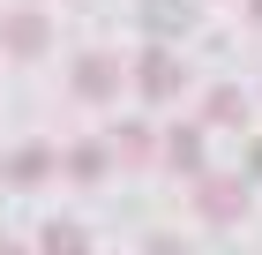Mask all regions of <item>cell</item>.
Here are the masks:
<instances>
[{
	"label": "cell",
	"mask_w": 262,
	"mask_h": 255,
	"mask_svg": "<svg viewBox=\"0 0 262 255\" xmlns=\"http://www.w3.org/2000/svg\"><path fill=\"white\" fill-rule=\"evenodd\" d=\"M180 83H187V68L165 53V45H150V53L135 60V90H142V98H172Z\"/></svg>",
	"instance_id": "cell-2"
},
{
	"label": "cell",
	"mask_w": 262,
	"mask_h": 255,
	"mask_svg": "<svg viewBox=\"0 0 262 255\" xmlns=\"http://www.w3.org/2000/svg\"><path fill=\"white\" fill-rule=\"evenodd\" d=\"M247 180H262V143H255V150H247Z\"/></svg>",
	"instance_id": "cell-13"
},
{
	"label": "cell",
	"mask_w": 262,
	"mask_h": 255,
	"mask_svg": "<svg viewBox=\"0 0 262 255\" xmlns=\"http://www.w3.org/2000/svg\"><path fill=\"white\" fill-rule=\"evenodd\" d=\"M0 45L23 53V60H38V53H45V15H23V8H15V15L0 23Z\"/></svg>",
	"instance_id": "cell-4"
},
{
	"label": "cell",
	"mask_w": 262,
	"mask_h": 255,
	"mask_svg": "<svg viewBox=\"0 0 262 255\" xmlns=\"http://www.w3.org/2000/svg\"><path fill=\"white\" fill-rule=\"evenodd\" d=\"M105 165H113V143H75L68 150V180H98Z\"/></svg>",
	"instance_id": "cell-9"
},
{
	"label": "cell",
	"mask_w": 262,
	"mask_h": 255,
	"mask_svg": "<svg viewBox=\"0 0 262 255\" xmlns=\"http://www.w3.org/2000/svg\"><path fill=\"white\" fill-rule=\"evenodd\" d=\"M202 120H210V128H240V120H247V98L232 90V83H217V90L202 98Z\"/></svg>",
	"instance_id": "cell-6"
},
{
	"label": "cell",
	"mask_w": 262,
	"mask_h": 255,
	"mask_svg": "<svg viewBox=\"0 0 262 255\" xmlns=\"http://www.w3.org/2000/svg\"><path fill=\"white\" fill-rule=\"evenodd\" d=\"M45 255H90V233H82L75 218H53V225H45V240H38Z\"/></svg>",
	"instance_id": "cell-8"
},
{
	"label": "cell",
	"mask_w": 262,
	"mask_h": 255,
	"mask_svg": "<svg viewBox=\"0 0 262 255\" xmlns=\"http://www.w3.org/2000/svg\"><path fill=\"white\" fill-rule=\"evenodd\" d=\"M150 255H187V248H180V240H150Z\"/></svg>",
	"instance_id": "cell-12"
},
{
	"label": "cell",
	"mask_w": 262,
	"mask_h": 255,
	"mask_svg": "<svg viewBox=\"0 0 262 255\" xmlns=\"http://www.w3.org/2000/svg\"><path fill=\"white\" fill-rule=\"evenodd\" d=\"M195 210L210 218V225H240L247 218V180H225V173L195 180Z\"/></svg>",
	"instance_id": "cell-1"
},
{
	"label": "cell",
	"mask_w": 262,
	"mask_h": 255,
	"mask_svg": "<svg viewBox=\"0 0 262 255\" xmlns=\"http://www.w3.org/2000/svg\"><path fill=\"white\" fill-rule=\"evenodd\" d=\"M0 255H30V248H23V240H0Z\"/></svg>",
	"instance_id": "cell-14"
},
{
	"label": "cell",
	"mask_w": 262,
	"mask_h": 255,
	"mask_svg": "<svg viewBox=\"0 0 262 255\" xmlns=\"http://www.w3.org/2000/svg\"><path fill=\"white\" fill-rule=\"evenodd\" d=\"M187 15H195V0H142V23H150L158 38H172V30H187Z\"/></svg>",
	"instance_id": "cell-7"
},
{
	"label": "cell",
	"mask_w": 262,
	"mask_h": 255,
	"mask_svg": "<svg viewBox=\"0 0 262 255\" xmlns=\"http://www.w3.org/2000/svg\"><path fill=\"white\" fill-rule=\"evenodd\" d=\"M165 158H172L180 173H202V135L195 128H172V135H165Z\"/></svg>",
	"instance_id": "cell-10"
},
{
	"label": "cell",
	"mask_w": 262,
	"mask_h": 255,
	"mask_svg": "<svg viewBox=\"0 0 262 255\" xmlns=\"http://www.w3.org/2000/svg\"><path fill=\"white\" fill-rule=\"evenodd\" d=\"M75 90H82V98H113V90H120V68H113V60H105V53H90V60H75Z\"/></svg>",
	"instance_id": "cell-5"
},
{
	"label": "cell",
	"mask_w": 262,
	"mask_h": 255,
	"mask_svg": "<svg viewBox=\"0 0 262 255\" xmlns=\"http://www.w3.org/2000/svg\"><path fill=\"white\" fill-rule=\"evenodd\" d=\"M247 8H255V23H262V0H247Z\"/></svg>",
	"instance_id": "cell-15"
},
{
	"label": "cell",
	"mask_w": 262,
	"mask_h": 255,
	"mask_svg": "<svg viewBox=\"0 0 262 255\" xmlns=\"http://www.w3.org/2000/svg\"><path fill=\"white\" fill-rule=\"evenodd\" d=\"M150 150H158V143H150V128H135V120L113 135V158H127V165H150Z\"/></svg>",
	"instance_id": "cell-11"
},
{
	"label": "cell",
	"mask_w": 262,
	"mask_h": 255,
	"mask_svg": "<svg viewBox=\"0 0 262 255\" xmlns=\"http://www.w3.org/2000/svg\"><path fill=\"white\" fill-rule=\"evenodd\" d=\"M8 180H15V188L53 180V150H45V143H15V150H8Z\"/></svg>",
	"instance_id": "cell-3"
}]
</instances>
